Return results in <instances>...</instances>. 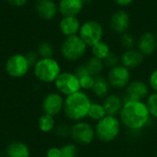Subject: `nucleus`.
Here are the masks:
<instances>
[{"mask_svg": "<svg viewBox=\"0 0 157 157\" xmlns=\"http://www.w3.org/2000/svg\"><path fill=\"white\" fill-rule=\"evenodd\" d=\"M87 51V45L79 35L65 37L61 45V53L63 57L70 62H76L82 59Z\"/></svg>", "mask_w": 157, "mask_h": 157, "instance_id": "obj_5", "label": "nucleus"}, {"mask_svg": "<svg viewBox=\"0 0 157 157\" xmlns=\"http://www.w3.org/2000/svg\"><path fill=\"white\" fill-rule=\"evenodd\" d=\"M104 34V29L102 25L94 19L87 20L81 25L78 35L87 45V47H92L98 41L102 40Z\"/></svg>", "mask_w": 157, "mask_h": 157, "instance_id": "obj_7", "label": "nucleus"}, {"mask_svg": "<svg viewBox=\"0 0 157 157\" xmlns=\"http://www.w3.org/2000/svg\"><path fill=\"white\" fill-rule=\"evenodd\" d=\"M46 157H62L61 148H58V147L49 148L46 153Z\"/></svg>", "mask_w": 157, "mask_h": 157, "instance_id": "obj_36", "label": "nucleus"}, {"mask_svg": "<svg viewBox=\"0 0 157 157\" xmlns=\"http://www.w3.org/2000/svg\"><path fill=\"white\" fill-rule=\"evenodd\" d=\"M38 126L40 132L45 133L50 132L55 129V119L53 116L43 113L39 119Z\"/></svg>", "mask_w": 157, "mask_h": 157, "instance_id": "obj_24", "label": "nucleus"}, {"mask_svg": "<svg viewBox=\"0 0 157 157\" xmlns=\"http://www.w3.org/2000/svg\"><path fill=\"white\" fill-rule=\"evenodd\" d=\"M121 127L122 124L119 117L107 115L96 123V138L103 144L112 143L121 134Z\"/></svg>", "mask_w": 157, "mask_h": 157, "instance_id": "obj_3", "label": "nucleus"}, {"mask_svg": "<svg viewBox=\"0 0 157 157\" xmlns=\"http://www.w3.org/2000/svg\"><path fill=\"white\" fill-rule=\"evenodd\" d=\"M38 54L40 58H52L53 55V47L49 41H42L38 46Z\"/></svg>", "mask_w": 157, "mask_h": 157, "instance_id": "obj_27", "label": "nucleus"}, {"mask_svg": "<svg viewBox=\"0 0 157 157\" xmlns=\"http://www.w3.org/2000/svg\"><path fill=\"white\" fill-rule=\"evenodd\" d=\"M127 157H134V156H127Z\"/></svg>", "mask_w": 157, "mask_h": 157, "instance_id": "obj_42", "label": "nucleus"}, {"mask_svg": "<svg viewBox=\"0 0 157 157\" xmlns=\"http://www.w3.org/2000/svg\"><path fill=\"white\" fill-rule=\"evenodd\" d=\"M64 98L63 95L58 92H52L45 96L42 101V110L45 114L51 116H57L63 110Z\"/></svg>", "mask_w": 157, "mask_h": 157, "instance_id": "obj_12", "label": "nucleus"}, {"mask_svg": "<svg viewBox=\"0 0 157 157\" xmlns=\"http://www.w3.org/2000/svg\"><path fill=\"white\" fill-rule=\"evenodd\" d=\"M34 75L40 82L49 84L54 83L61 72L59 63L52 58H40L33 66Z\"/></svg>", "mask_w": 157, "mask_h": 157, "instance_id": "obj_4", "label": "nucleus"}, {"mask_svg": "<svg viewBox=\"0 0 157 157\" xmlns=\"http://www.w3.org/2000/svg\"><path fill=\"white\" fill-rule=\"evenodd\" d=\"M62 157H77L78 156V147L76 144H66L61 147Z\"/></svg>", "mask_w": 157, "mask_h": 157, "instance_id": "obj_29", "label": "nucleus"}, {"mask_svg": "<svg viewBox=\"0 0 157 157\" xmlns=\"http://www.w3.org/2000/svg\"><path fill=\"white\" fill-rule=\"evenodd\" d=\"M85 64L86 66V69H87L89 75L94 76V77L100 75L101 73L103 72L104 68H105V64H104L103 60L98 59L95 56L90 57Z\"/></svg>", "mask_w": 157, "mask_h": 157, "instance_id": "obj_22", "label": "nucleus"}, {"mask_svg": "<svg viewBox=\"0 0 157 157\" xmlns=\"http://www.w3.org/2000/svg\"><path fill=\"white\" fill-rule=\"evenodd\" d=\"M79 81H80L81 90L89 91V90H92V87H93L94 82H95V77L90 75H85V76L79 78Z\"/></svg>", "mask_w": 157, "mask_h": 157, "instance_id": "obj_31", "label": "nucleus"}, {"mask_svg": "<svg viewBox=\"0 0 157 157\" xmlns=\"http://www.w3.org/2000/svg\"><path fill=\"white\" fill-rule=\"evenodd\" d=\"M91 104L92 101L89 96L85 91L80 90L64 98L63 111L69 121L77 122L87 118Z\"/></svg>", "mask_w": 157, "mask_h": 157, "instance_id": "obj_2", "label": "nucleus"}, {"mask_svg": "<svg viewBox=\"0 0 157 157\" xmlns=\"http://www.w3.org/2000/svg\"><path fill=\"white\" fill-rule=\"evenodd\" d=\"M110 88H111V86H110L107 77H104L100 75H98L95 77L94 86H93L91 91L96 98L104 99L108 95H109Z\"/></svg>", "mask_w": 157, "mask_h": 157, "instance_id": "obj_20", "label": "nucleus"}, {"mask_svg": "<svg viewBox=\"0 0 157 157\" xmlns=\"http://www.w3.org/2000/svg\"><path fill=\"white\" fill-rule=\"evenodd\" d=\"M134 0H114V2L120 6H128L133 3Z\"/></svg>", "mask_w": 157, "mask_h": 157, "instance_id": "obj_38", "label": "nucleus"}, {"mask_svg": "<svg viewBox=\"0 0 157 157\" xmlns=\"http://www.w3.org/2000/svg\"><path fill=\"white\" fill-rule=\"evenodd\" d=\"M131 26V17L128 12L119 9L112 13L109 19V27L116 34H123L128 31Z\"/></svg>", "mask_w": 157, "mask_h": 157, "instance_id": "obj_13", "label": "nucleus"}, {"mask_svg": "<svg viewBox=\"0 0 157 157\" xmlns=\"http://www.w3.org/2000/svg\"><path fill=\"white\" fill-rule=\"evenodd\" d=\"M70 137L76 144L84 146L89 145L96 138L95 127H93L91 123L86 121L74 122V124L71 126Z\"/></svg>", "mask_w": 157, "mask_h": 157, "instance_id": "obj_6", "label": "nucleus"}, {"mask_svg": "<svg viewBox=\"0 0 157 157\" xmlns=\"http://www.w3.org/2000/svg\"><path fill=\"white\" fill-rule=\"evenodd\" d=\"M137 49L144 56H151L157 50V38L155 33L144 32L138 39Z\"/></svg>", "mask_w": 157, "mask_h": 157, "instance_id": "obj_14", "label": "nucleus"}, {"mask_svg": "<svg viewBox=\"0 0 157 157\" xmlns=\"http://www.w3.org/2000/svg\"><path fill=\"white\" fill-rule=\"evenodd\" d=\"M36 11L42 19L51 20L56 16L58 6L53 0H37Z\"/></svg>", "mask_w": 157, "mask_h": 157, "instance_id": "obj_17", "label": "nucleus"}, {"mask_svg": "<svg viewBox=\"0 0 157 157\" xmlns=\"http://www.w3.org/2000/svg\"><path fill=\"white\" fill-rule=\"evenodd\" d=\"M6 1L9 5L13 6H17V7L23 6L27 3V0H6Z\"/></svg>", "mask_w": 157, "mask_h": 157, "instance_id": "obj_37", "label": "nucleus"}, {"mask_svg": "<svg viewBox=\"0 0 157 157\" xmlns=\"http://www.w3.org/2000/svg\"><path fill=\"white\" fill-rule=\"evenodd\" d=\"M147 84H148L150 89L152 90V92L157 93V68H155L149 75Z\"/></svg>", "mask_w": 157, "mask_h": 157, "instance_id": "obj_33", "label": "nucleus"}, {"mask_svg": "<svg viewBox=\"0 0 157 157\" xmlns=\"http://www.w3.org/2000/svg\"><path fill=\"white\" fill-rule=\"evenodd\" d=\"M144 61V56L140 52L138 49L125 50L121 56V64L128 69H136L140 67Z\"/></svg>", "mask_w": 157, "mask_h": 157, "instance_id": "obj_15", "label": "nucleus"}, {"mask_svg": "<svg viewBox=\"0 0 157 157\" xmlns=\"http://www.w3.org/2000/svg\"><path fill=\"white\" fill-rule=\"evenodd\" d=\"M119 119L126 129L137 132L145 129L152 121V116L144 101H127L119 114Z\"/></svg>", "mask_w": 157, "mask_h": 157, "instance_id": "obj_1", "label": "nucleus"}, {"mask_svg": "<svg viewBox=\"0 0 157 157\" xmlns=\"http://www.w3.org/2000/svg\"><path fill=\"white\" fill-rule=\"evenodd\" d=\"M29 64L22 54H14L10 56L6 63V71L8 75L14 78H20L27 75Z\"/></svg>", "mask_w": 157, "mask_h": 157, "instance_id": "obj_11", "label": "nucleus"}, {"mask_svg": "<svg viewBox=\"0 0 157 157\" xmlns=\"http://www.w3.org/2000/svg\"><path fill=\"white\" fill-rule=\"evenodd\" d=\"M54 86L58 93L66 97L81 90L79 78L71 72H62L54 81Z\"/></svg>", "mask_w": 157, "mask_h": 157, "instance_id": "obj_8", "label": "nucleus"}, {"mask_svg": "<svg viewBox=\"0 0 157 157\" xmlns=\"http://www.w3.org/2000/svg\"><path fill=\"white\" fill-rule=\"evenodd\" d=\"M122 96L123 101H145L150 95V87L147 83L143 80L136 79L129 83L124 89Z\"/></svg>", "mask_w": 157, "mask_h": 157, "instance_id": "obj_9", "label": "nucleus"}, {"mask_svg": "<svg viewBox=\"0 0 157 157\" xmlns=\"http://www.w3.org/2000/svg\"><path fill=\"white\" fill-rule=\"evenodd\" d=\"M82 1H83L84 5H89L92 2V0H82Z\"/></svg>", "mask_w": 157, "mask_h": 157, "instance_id": "obj_39", "label": "nucleus"}, {"mask_svg": "<svg viewBox=\"0 0 157 157\" xmlns=\"http://www.w3.org/2000/svg\"><path fill=\"white\" fill-rule=\"evenodd\" d=\"M121 46L125 49V50H130V49H133L135 44H136V40L134 38V36L130 33V32H125L123 34L121 35Z\"/></svg>", "mask_w": 157, "mask_h": 157, "instance_id": "obj_28", "label": "nucleus"}, {"mask_svg": "<svg viewBox=\"0 0 157 157\" xmlns=\"http://www.w3.org/2000/svg\"><path fill=\"white\" fill-rule=\"evenodd\" d=\"M7 157H29L30 151L29 146L22 142H13L6 149Z\"/></svg>", "mask_w": 157, "mask_h": 157, "instance_id": "obj_21", "label": "nucleus"}, {"mask_svg": "<svg viewBox=\"0 0 157 157\" xmlns=\"http://www.w3.org/2000/svg\"><path fill=\"white\" fill-rule=\"evenodd\" d=\"M155 157H157V152L155 153Z\"/></svg>", "mask_w": 157, "mask_h": 157, "instance_id": "obj_40", "label": "nucleus"}, {"mask_svg": "<svg viewBox=\"0 0 157 157\" xmlns=\"http://www.w3.org/2000/svg\"><path fill=\"white\" fill-rule=\"evenodd\" d=\"M38 55L39 54H37L34 52H28L25 55V57H26V59H27V61H28V63H29V64L30 67L31 66H34L36 64V63L39 61Z\"/></svg>", "mask_w": 157, "mask_h": 157, "instance_id": "obj_34", "label": "nucleus"}, {"mask_svg": "<svg viewBox=\"0 0 157 157\" xmlns=\"http://www.w3.org/2000/svg\"><path fill=\"white\" fill-rule=\"evenodd\" d=\"M55 134L60 138H67L71 136V126L67 124H59L55 126Z\"/></svg>", "mask_w": 157, "mask_h": 157, "instance_id": "obj_32", "label": "nucleus"}, {"mask_svg": "<svg viewBox=\"0 0 157 157\" xmlns=\"http://www.w3.org/2000/svg\"><path fill=\"white\" fill-rule=\"evenodd\" d=\"M91 50H92L93 56H95L98 59H101V60H104L109 55V53L111 52L109 44L103 40H100L98 43H96L95 45H93L91 47Z\"/></svg>", "mask_w": 157, "mask_h": 157, "instance_id": "obj_25", "label": "nucleus"}, {"mask_svg": "<svg viewBox=\"0 0 157 157\" xmlns=\"http://www.w3.org/2000/svg\"><path fill=\"white\" fill-rule=\"evenodd\" d=\"M59 28L65 37H69L79 33L81 24L77 17H63L60 21Z\"/></svg>", "mask_w": 157, "mask_h": 157, "instance_id": "obj_19", "label": "nucleus"}, {"mask_svg": "<svg viewBox=\"0 0 157 157\" xmlns=\"http://www.w3.org/2000/svg\"><path fill=\"white\" fill-rule=\"evenodd\" d=\"M75 75H76L78 78H81V77H83V76H85V75H89V73H88V71H87V69H86V64H81V65H79V66L75 69Z\"/></svg>", "mask_w": 157, "mask_h": 157, "instance_id": "obj_35", "label": "nucleus"}, {"mask_svg": "<svg viewBox=\"0 0 157 157\" xmlns=\"http://www.w3.org/2000/svg\"><path fill=\"white\" fill-rule=\"evenodd\" d=\"M84 6L82 0H59L58 11L63 17H77Z\"/></svg>", "mask_w": 157, "mask_h": 157, "instance_id": "obj_16", "label": "nucleus"}, {"mask_svg": "<svg viewBox=\"0 0 157 157\" xmlns=\"http://www.w3.org/2000/svg\"><path fill=\"white\" fill-rule=\"evenodd\" d=\"M103 62H104L105 67H107L109 69H111V68L121 64V57L117 53H115L113 52H110L109 53V55L103 60Z\"/></svg>", "mask_w": 157, "mask_h": 157, "instance_id": "obj_30", "label": "nucleus"}, {"mask_svg": "<svg viewBox=\"0 0 157 157\" xmlns=\"http://www.w3.org/2000/svg\"><path fill=\"white\" fill-rule=\"evenodd\" d=\"M107 115H111V116H119L123 105L124 101L122 97H121L118 94H109L108 95L102 102Z\"/></svg>", "mask_w": 157, "mask_h": 157, "instance_id": "obj_18", "label": "nucleus"}, {"mask_svg": "<svg viewBox=\"0 0 157 157\" xmlns=\"http://www.w3.org/2000/svg\"><path fill=\"white\" fill-rule=\"evenodd\" d=\"M105 116H107V112L103 104L98 102H92L88 110L87 118L93 121L98 122V121L102 120Z\"/></svg>", "mask_w": 157, "mask_h": 157, "instance_id": "obj_23", "label": "nucleus"}, {"mask_svg": "<svg viewBox=\"0 0 157 157\" xmlns=\"http://www.w3.org/2000/svg\"><path fill=\"white\" fill-rule=\"evenodd\" d=\"M155 36H156V38H157V30H156V32H155Z\"/></svg>", "mask_w": 157, "mask_h": 157, "instance_id": "obj_41", "label": "nucleus"}, {"mask_svg": "<svg viewBox=\"0 0 157 157\" xmlns=\"http://www.w3.org/2000/svg\"><path fill=\"white\" fill-rule=\"evenodd\" d=\"M107 79L114 89H125L129 83L132 81L131 70L122 64H119L111 69H109Z\"/></svg>", "mask_w": 157, "mask_h": 157, "instance_id": "obj_10", "label": "nucleus"}, {"mask_svg": "<svg viewBox=\"0 0 157 157\" xmlns=\"http://www.w3.org/2000/svg\"><path fill=\"white\" fill-rule=\"evenodd\" d=\"M152 118L157 120V93L152 92L144 101Z\"/></svg>", "mask_w": 157, "mask_h": 157, "instance_id": "obj_26", "label": "nucleus"}]
</instances>
